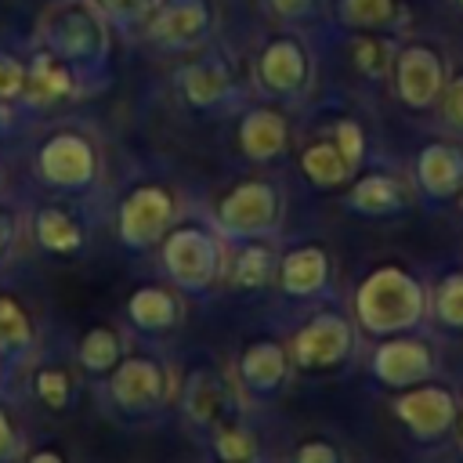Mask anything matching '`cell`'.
<instances>
[{
	"mask_svg": "<svg viewBox=\"0 0 463 463\" xmlns=\"http://www.w3.org/2000/svg\"><path fill=\"white\" fill-rule=\"evenodd\" d=\"M351 344H354L351 322L336 311H322L307 326L297 329L289 354L300 369H333L351 354Z\"/></svg>",
	"mask_w": 463,
	"mask_h": 463,
	"instance_id": "obj_5",
	"label": "cell"
},
{
	"mask_svg": "<svg viewBox=\"0 0 463 463\" xmlns=\"http://www.w3.org/2000/svg\"><path fill=\"white\" fill-rule=\"evenodd\" d=\"M33 340V326H29V315L22 311V304L7 293H0V358L11 354V351H22L29 347Z\"/></svg>",
	"mask_w": 463,
	"mask_h": 463,
	"instance_id": "obj_26",
	"label": "cell"
},
{
	"mask_svg": "<svg viewBox=\"0 0 463 463\" xmlns=\"http://www.w3.org/2000/svg\"><path fill=\"white\" fill-rule=\"evenodd\" d=\"M217 221L228 235H239V239L264 235L279 221V195L268 181H242L221 199Z\"/></svg>",
	"mask_w": 463,
	"mask_h": 463,
	"instance_id": "obj_6",
	"label": "cell"
},
{
	"mask_svg": "<svg viewBox=\"0 0 463 463\" xmlns=\"http://www.w3.org/2000/svg\"><path fill=\"white\" fill-rule=\"evenodd\" d=\"M340 14L358 29H383L398 18V0H340Z\"/></svg>",
	"mask_w": 463,
	"mask_h": 463,
	"instance_id": "obj_27",
	"label": "cell"
},
{
	"mask_svg": "<svg viewBox=\"0 0 463 463\" xmlns=\"http://www.w3.org/2000/svg\"><path fill=\"white\" fill-rule=\"evenodd\" d=\"M416 181L427 199H449L463 188V148L449 141H430L416 156Z\"/></svg>",
	"mask_w": 463,
	"mask_h": 463,
	"instance_id": "obj_10",
	"label": "cell"
},
{
	"mask_svg": "<svg viewBox=\"0 0 463 463\" xmlns=\"http://www.w3.org/2000/svg\"><path fill=\"white\" fill-rule=\"evenodd\" d=\"M449 76H445V58L430 43H409L394 54V90L409 109H430L441 101Z\"/></svg>",
	"mask_w": 463,
	"mask_h": 463,
	"instance_id": "obj_4",
	"label": "cell"
},
{
	"mask_svg": "<svg viewBox=\"0 0 463 463\" xmlns=\"http://www.w3.org/2000/svg\"><path fill=\"white\" fill-rule=\"evenodd\" d=\"M430 311L445 329H463V271H449L434 286Z\"/></svg>",
	"mask_w": 463,
	"mask_h": 463,
	"instance_id": "obj_24",
	"label": "cell"
},
{
	"mask_svg": "<svg viewBox=\"0 0 463 463\" xmlns=\"http://www.w3.org/2000/svg\"><path fill=\"white\" fill-rule=\"evenodd\" d=\"M14 452H18V430H14V423L7 420V412L0 409V463H7Z\"/></svg>",
	"mask_w": 463,
	"mask_h": 463,
	"instance_id": "obj_35",
	"label": "cell"
},
{
	"mask_svg": "<svg viewBox=\"0 0 463 463\" xmlns=\"http://www.w3.org/2000/svg\"><path fill=\"white\" fill-rule=\"evenodd\" d=\"M456 438H459V449H463V402L456 409Z\"/></svg>",
	"mask_w": 463,
	"mask_h": 463,
	"instance_id": "obj_39",
	"label": "cell"
},
{
	"mask_svg": "<svg viewBox=\"0 0 463 463\" xmlns=\"http://www.w3.org/2000/svg\"><path fill=\"white\" fill-rule=\"evenodd\" d=\"M441 112H445V123L449 127L463 130V72L445 83V90H441Z\"/></svg>",
	"mask_w": 463,
	"mask_h": 463,
	"instance_id": "obj_32",
	"label": "cell"
},
{
	"mask_svg": "<svg viewBox=\"0 0 463 463\" xmlns=\"http://www.w3.org/2000/svg\"><path fill=\"white\" fill-rule=\"evenodd\" d=\"M260 72H264V83L271 90L289 94V90H300V83L307 80V58L293 40H275L264 54Z\"/></svg>",
	"mask_w": 463,
	"mask_h": 463,
	"instance_id": "obj_14",
	"label": "cell"
},
{
	"mask_svg": "<svg viewBox=\"0 0 463 463\" xmlns=\"http://www.w3.org/2000/svg\"><path fill=\"white\" fill-rule=\"evenodd\" d=\"M22 87H25V72L11 58H0V98H14Z\"/></svg>",
	"mask_w": 463,
	"mask_h": 463,
	"instance_id": "obj_34",
	"label": "cell"
},
{
	"mask_svg": "<svg viewBox=\"0 0 463 463\" xmlns=\"http://www.w3.org/2000/svg\"><path fill=\"white\" fill-rule=\"evenodd\" d=\"M127 315L134 326H141L145 333H159L166 326L177 322V300L170 289L163 286H141L130 300H127Z\"/></svg>",
	"mask_w": 463,
	"mask_h": 463,
	"instance_id": "obj_17",
	"label": "cell"
},
{
	"mask_svg": "<svg viewBox=\"0 0 463 463\" xmlns=\"http://www.w3.org/2000/svg\"><path fill=\"white\" fill-rule=\"evenodd\" d=\"M427 311V293L402 264L373 268L354 293V318L373 336H394L412 329Z\"/></svg>",
	"mask_w": 463,
	"mask_h": 463,
	"instance_id": "obj_1",
	"label": "cell"
},
{
	"mask_svg": "<svg viewBox=\"0 0 463 463\" xmlns=\"http://www.w3.org/2000/svg\"><path fill=\"white\" fill-rule=\"evenodd\" d=\"M402 203H405L402 184L391 174H365L362 181H354V188L347 195V206L365 213V217L394 213V210H402Z\"/></svg>",
	"mask_w": 463,
	"mask_h": 463,
	"instance_id": "obj_15",
	"label": "cell"
},
{
	"mask_svg": "<svg viewBox=\"0 0 463 463\" xmlns=\"http://www.w3.org/2000/svg\"><path fill=\"white\" fill-rule=\"evenodd\" d=\"M184 90L195 105H210L221 90H224V76L217 69H192L188 80H184Z\"/></svg>",
	"mask_w": 463,
	"mask_h": 463,
	"instance_id": "obj_29",
	"label": "cell"
},
{
	"mask_svg": "<svg viewBox=\"0 0 463 463\" xmlns=\"http://www.w3.org/2000/svg\"><path fill=\"white\" fill-rule=\"evenodd\" d=\"M36 394H40L43 405L61 409L69 402V376L61 369H40L36 373Z\"/></svg>",
	"mask_w": 463,
	"mask_h": 463,
	"instance_id": "obj_31",
	"label": "cell"
},
{
	"mask_svg": "<svg viewBox=\"0 0 463 463\" xmlns=\"http://www.w3.org/2000/svg\"><path fill=\"white\" fill-rule=\"evenodd\" d=\"M271 268H275L271 250L260 246V242H250V246L239 250V257H235V264H232V282L242 286V289H257V286L268 282Z\"/></svg>",
	"mask_w": 463,
	"mask_h": 463,
	"instance_id": "obj_25",
	"label": "cell"
},
{
	"mask_svg": "<svg viewBox=\"0 0 463 463\" xmlns=\"http://www.w3.org/2000/svg\"><path fill=\"white\" fill-rule=\"evenodd\" d=\"M394 43L383 40V36H358L354 47H351V58H354V69L369 80H383L391 69H394Z\"/></svg>",
	"mask_w": 463,
	"mask_h": 463,
	"instance_id": "obj_23",
	"label": "cell"
},
{
	"mask_svg": "<svg viewBox=\"0 0 463 463\" xmlns=\"http://www.w3.org/2000/svg\"><path fill=\"white\" fill-rule=\"evenodd\" d=\"M286 365H289V354H286V347L275 344V340H257V344H250V347L242 351V358H239V373H242L246 387H253V391H260V394L282 387Z\"/></svg>",
	"mask_w": 463,
	"mask_h": 463,
	"instance_id": "obj_13",
	"label": "cell"
},
{
	"mask_svg": "<svg viewBox=\"0 0 463 463\" xmlns=\"http://www.w3.org/2000/svg\"><path fill=\"white\" fill-rule=\"evenodd\" d=\"M456 4H459V7H463V0H456Z\"/></svg>",
	"mask_w": 463,
	"mask_h": 463,
	"instance_id": "obj_40",
	"label": "cell"
},
{
	"mask_svg": "<svg viewBox=\"0 0 463 463\" xmlns=\"http://www.w3.org/2000/svg\"><path fill=\"white\" fill-rule=\"evenodd\" d=\"M329 282V253L322 246H297L279 260V286L289 297H315Z\"/></svg>",
	"mask_w": 463,
	"mask_h": 463,
	"instance_id": "obj_12",
	"label": "cell"
},
{
	"mask_svg": "<svg viewBox=\"0 0 463 463\" xmlns=\"http://www.w3.org/2000/svg\"><path fill=\"white\" fill-rule=\"evenodd\" d=\"M221 253L203 228H177L163 239V268L184 293H203L217 275Z\"/></svg>",
	"mask_w": 463,
	"mask_h": 463,
	"instance_id": "obj_2",
	"label": "cell"
},
{
	"mask_svg": "<svg viewBox=\"0 0 463 463\" xmlns=\"http://www.w3.org/2000/svg\"><path fill=\"white\" fill-rule=\"evenodd\" d=\"M293 463H340V452L329 441H304L297 449Z\"/></svg>",
	"mask_w": 463,
	"mask_h": 463,
	"instance_id": "obj_33",
	"label": "cell"
},
{
	"mask_svg": "<svg viewBox=\"0 0 463 463\" xmlns=\"http://www.w3.org/2000/svg\"><path fill=\"white\" fill-rule=\"evenodd\" d=\"M224 405V387L217 383L213 373H195L188 391H184V409L195 423H213V416Z\"/></svg>",
	"mask_w": 463,
	"mask_h": 463,
	"instance_id": "obj_22",
	"label": "cell"
},
{
	"mask_svg": "<svg viewBox=\"0 0 463 463\" xmlns=\"http://www.w3.org/2000/svg\"><path fill=\"white\" fill-rule=\"evenodd\" d=\"M170 217H174V199L159 184H145L130 192L119 206V239L134 250L152 246L156 239L166 235Z\"/></svg>",
	"mask_w": 463,
	"mask_h": 463,
	"instance_id": "obj_8",
	"label": "cell"
},
{
	"mask_svg": "<svg viewBox=\"0 0 463 463\" xmlns=\"http://www.w3.org/2000/svg\"><path fill=\"white\" fill-rule=\"evenodd\" d=\"M275 7H279L282 14H304V11L311 7V0H275Z\"/></svg>",
	"mask_w": 463,
	"mask_h": 463,
	"instance_id": "obj_37",
	"label": "cell"
},
{
	"mask_svg": "<svg viewBox=\"0 0 463 463\" xmlns=\"http://www.w3.org/2000/svg\"><path fill=\"white\" fill-rule=\"evenodd\" d=\"M119 351H123V347H119V333L109 329V326H94V329H87L83 340H80V365H83L87 373L105 376V373L116 369Z\"/></svg>",
	"mask_w": 463,
	"mask_h": 463,
	"instance_id": "obj_21",
	"label": "cell"
},
{
	"mask_svg": "<svg viewBox=\"0 0 463 463\" xmlns=\"http://www.w3.org/2000/svg\"><path fill=\"white\" fill-rule=\"evenodd\" d=\"M72 90V80L65 72V65H58V58L51 54H40L25 76V94L36 101V105H47V101H58Z\"/></svg>",
	"mask_w": 463,
	"mask_h": 463,
	"instance_id": "obj_20",
	"label": "cell"
},
{
	"mask_svg": "<svg viewBox=\"0 0 463 463\" xmlns=\"http://www.w3.org/2000/svg\"><path fill=\"white\" fill-rule=\"evenodd\" d=\"M333 141H336V148L344 152L347 166L358 170V163H362V156H365V134H362V127H358L354 119H340L336 130H333Z\"/></svg>",
	"mask_w": 463,
	"mask_h": 463,
	"instance_id": "obj_30",
	"label": "cell"
},
{
	"mask_svg": "<svg viewBox=\"0 0 463 463\" xmlns=\"http://www.w3.org/2000/svg\"><path fill=\"white\" fill-rule=\"evenodd\" d=\"M239 137H242L246 156L271 159V156H279L286 148V119L279 112H271V109H257V112H250L242 119Z\"/></svg>",
	"mask_w": 463,
	"mask_h": 463,
	"instance_id": "obj_16",
	"label": "cell"
},
{
	"mask_svg": "<svg viewBox=\"0 0 463 463\" xmlns=\"http://www.w3.org/2000/svg\"><path fill=\"white\" fill-rule=\"evenodd\" d=\"M456 394L441 383H412L394 398V416L405 423V430L416 441H441L456 427Z\"/></svg>",
	"mask_w": 463,
	"mask_h": 463,
	"instance_id": "obj_3",
	"label": "cell"
},
{
	"mask_svg": "<svg viewBox=\"0 0 463 463\" xmlns=\"http://www.w3.org/2000/svg\"><path fill=\"white\" fill-rule=\"evenodd\" d=\"M112 402L127 412L156 409L163 402V369L152 358H123L112 373Z\"/></svg>",
	"mask_w": 463,
	"mask_h": 463,
	"instance_id": "obj_9",
	"label": "cell"
},
{
	"mask_svg": "<svg viewBox=\"0 0 463 463\" xmlns=\"http://www.w3.org/2000/svg\"><path fill=\"white\" fill-rule=\"evenodd\" d=\"M29 463H65V456H61L58 449H36V452L29 456Z\"/></svg>",
	"mask_w": 463,
	"mask_h": 463,
	"instance_id": "obj_38",
	"label": "cell"
},
{
	"mask_svg": "<svg viewBox=\"0 0 463 463\" xmlns=\"http://www.w3.org/2000/svg\"><path fill=\"white\" fill-rule=\"evenodd\" d=\"M40 170L47 181H54L61 188H80L94 177V152L87 148V141H80L72 134H58L54 141L43 145Z\"/></svg>",
	"mask_w": 463,
	"mask_h": 463,
	"instance_id": "obj_11",
	"label": "cell"
},
{
	"mask_svg": "<svg viewBox=\"0 0 463 463\" xmlns=\"http://www.w3.org/2000/svg\"><path fill=\"white\" fill-rule=\"evenodd\" d=\"M33 232H36V242H40L47 253H72V250H80V242H83L80 224H76L65 210H58V206L40 210Z\"/></svg>",
	"mask_w": 463,
	"mask_h": 463,
	"instance_id": "obj_19",
	"label": "cell"
},
{
	"mask_svg": "<svg viewBox=\"0 0 463 463\" xmlns=\"http://www.w3.org/2000/svg\"><path fill=\"white\" fill-rule=\"evenodd\" d=\"M11 239H14V224H11V217H7V213H0V257L7 253Z\"/></svg>",
	"mask_w": 463,
	"mask_h": 463,
	"instance_id": "obj_36",
	"label": "cell"
},
{
	"mask_svg": "<svg viewBox=\"0 0 463 463\" xmlns=\"http://www.w3.org/2000/svg\"><path fill=\"white\" fill-rule=\"evenodd\" d=\"M373 376L387 387H398V391H405L412 383H423V380L434 376V351L420 336L394 333L391 340H383L373 351Z\"/></svg>",
	"mask_w": 463,
	"mask_h": 463,
	"instance_id": "obj_7",
	"label": "cell"
},
{
	"mask_svg": "<svg viewBox=\"0 0 463 463\" xmlns=\"http://www.w3.org/2000/svg\"><path fill=\"white\" fill-rule=\"evenodd\" d=\"M300 166H304L307 181H311V184H318V188L344 184V181L354 174V170L347 166L344 152L336 148V141H315V145H307V148H304V156H300Z\"/></svg>",
	"mask_w": 463,
	"mask_h": 463,
	"instance_id": "obj_18",
	"label": "cell"
},
{
	"mask_svg": "<svg viewBox=\"0 0 463 463\" xmlns=\"http://www.w3.org/2000/svg\"><path fill=\"white\" fill-rule=\"evenodd\" d=\"M213 452L221 463H253L257 459V438L246 427L228 423L213 434Z\"/></svg>",
	"mask_w": 463,
	"mask_h": 463,
	"instance_id": "obj_28",
	"label": "cell"
}]
</instances>
